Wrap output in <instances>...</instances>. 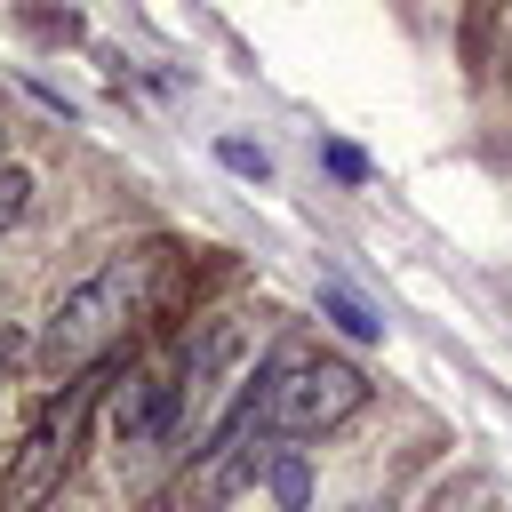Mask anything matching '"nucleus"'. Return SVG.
Returning <instances> with one entry per match:
<instances>
[{
    "mask_svg": "<svg viewBox=\"0 0 512 512\" xmlns=\"http://www.w3.org/2000/svg\"><path fill=\"white\" fill-rule=\"evenodd\" d=\"M248 392H256V432H272V440H312V432H336L344 416H360L376 384H368V368L344 360V352H288V360H272L264 376H248Z\"/></svg>",
    "mask_w": 512,
    "mask_h": 512,
    "instance_id": "f03ea898",
    "label": "nucleus"
},
{
    "mask_svg": "<svg viewBox=\"0 0 512 512\" xmlns=\"http://www.w3.org/2000/svg\"><path fill=\"white\" fill-rule=\"evenodd\" d=\"M328 168H336V176H352V184H360V176H368V160H360V152H352V144H328Z\"/></svg>",
    "mask_w": 512,
    "mask_h": 512,
    "instance_id": "9d476101",
    "label": "nucleus"
},
{
    "mask_svg": "<svg viewBox=\"0 0 512 512\" xmlns=\"http://www.w3.org/2000/svg\"><path fill=\"white\" fill-rule=\"evenodd\" d=\"M144 280H152V256L144 248H120V256H104V264H88L80 280H64L56 288V304L40 312V336H32V360H40V376H80L128 320H136V304H144Z\"/></svg>",
    "mask_w": 512,
    "mask_h": 512,
    "instance_id": "f257e3e1",
    "label": "nucleus"
},
{
    "mask_svg": "<svg viewBox=\"0 0 512 512\" xmlns=\"http://www.w3.org/2000/svg\"><path fill=\"white\" fill-rule=\"evenodd\" d=\"M0 360H8V336H0Z\"/></svg>",
    "mask_w": 512,
    "mask_h": 512,
    "instance_id": "f8f14e48",
    "label": "nucleus"
},
{
    "mask_svg": "<svg viewBox=\"0 0 512 512\" xmlns=\"http://www.w3.org/2000/svg\"><path fill=\"white\" fill-rule=\"evenodd\" d=\"M96 392H104V376H72L48 408H40V424L24 432V448H16V464H8V512H32L64 472H72V440H80V424H88V408H96Z\"/></svg>",
    "mask_w": 512,
    "mask_h": 512,
    "instance_id": "7ed1b4c3",
    "label": "nucleus"
},
{
    "mask_svg": "<svg viewBox=\"0 0 512 512\" xmlns=\"http://www.w3.org/2000/svg\"><path fill=\"white\" fill-rule=\"evenodd\" d=\"M32 208V168H16V160H0V232L16 224Z\"/></svg>",
    "mask_w": 512,
    "mask_h": 512,
    "instance_id": "6e6552de",
    "label": "nucleus"
},
{
    "mask_svg": "<svg viewBox=\"0 0 512 512\" xmlns=\"http://www.w3.org/2000/svg\"><path fill=\"white\" fill-rule=\"evenodd\" d=\"M224 384H248V312H208L176 360V400H184V432L200 416H216Z\"/></svg>",
    "mask_w": 512,
    "mask_h": 512,
    "instance_id": "20e7f679",
    "label": "nucleus"
},
{
    "mask_svg": "<svg viewBox=\"0 0 512 512\" xmlns=\"http://www.w3.org/2000/svg\"><path fill=\"white\" fill-rule=\"evenodd\" d=\"M168 432H184V400H176V368H136L120 392H112V440L136 456V448H160Z\"/></svg>",
    "mask_w": 512,
    "mask_h": 512,
    "instance_id": "39448f33",
    "label": "nucleus"
},
{
    "mask_svg": "<svg viewBox=\"0 0 512 512\" xmlns=\"http://www.w3.org/2000/svg\"><path fill=\"white\" fill-rule=\"evenodd\" d=\"M320 312H328V320H336V328H344L352 344H376V336H384V320H376V312H368V304H360L352 288H336V280L320 288Z\"/></svg>",
    "mask_w": 512,
    "mask_h": 512,
    "instance_id": "423d86ee",
    "label": "nucleus"
},
{
    "mask_svg": "<svg viewBox=\"0 0 512 512\" xmlns=\"http://www.w3.org/2000/svg\"><path fill=\"white\" fill-rule=\"evenodd\" d=\"M344 512H384V504H344Z\"/></svg>",
    "mask_w": 512,
    "mask_h": 512,
    "instance_id": "9b49d317",
    "label": "nucleus"
},
{
    "mask_svg": "<svg viewBox=\"0 0 512 512\" xmlns=\"http://www.w3.org/2000/svg\"><path fill=\"white\" fill-rule=\"evenodd\" d=\"M216 160H224L232 176H248V184H272V152L248 144V136H216Z\"/></svg>",
    "mask_w": 512,
    "mask_h": 512,
    "instance_id": "0eeeda50",
    "label": "nucleus"
},
{
    "mask_svg": "<svg viewBox=\"0 0 512 512\" xmlns=\"http://www.w3.org/2000/svg\"><path fill=\"white\" fill-rule=\"evenodd\" d=\"M464 512H488V504H464Z\"/></svg>",
    "mask_w": 512,
    "mask_h": 512,
    "instance_id": "ddd939ff",
    "label": "nucleus"
},
{
    "mask_svg": "<svg viewBox=\"0 0 512 512\" xmlns=\"http://www.w3.org/2000/svg\"><path fill=\"white\" fill-rule=\"evenodd\" d=\"M272 496H280L288 512H304V496H312V472H304L296 456H280V464H272Z\"/></svg>",
    "mask_w": 512,
    "mask_h": 512,
    "instance_id": "1a4fd4ad",
    "label": "nucleus"
}]
</instances>
